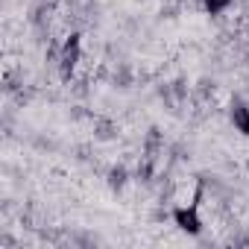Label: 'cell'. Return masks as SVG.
Returning <instances> with one entry per match:
<instances>
[{
    "label": "cell",
    "mask_w": 249,
    "mask_h": 249,
    "mask_svg": "<svg viewBox=\"0 0 249 249\" xmlns=\"http://www.w3.org/2000/svg\"><path fill=\"white\" fill-rule=\"evenodd\" d=\"M170 217H173V223H176L182 231H188V234H199L202 226H205V220H202V214H199V205H176V208L170 211Z\"/></svg>",
    "instance_id": "1"
},
{
    "label": "cell",
    "mask_w": 249,
    "mask_h": 249,
    "mask_svg": "<svg viewBox=\"0 0 249 249\" xmlns=\"http://www.w3.org/2000/svg\"><path fill=\"white\" fill-rule=\"evenodd\" d=\"M231 123H234V129L237 132H243V135H249V106L243 103V100H231Z\"/></svg>",
    "instance_id": "2"
},
{
    "label": "cell",
    "mask_w": 249,
    "mask_h": 249,
    "mask_svg": "<svg viewBox=\"0 0 249 249\" xmlns=\"http://www.w3.org/2000/svg\"><path fill=\"white\" fill-rule=\"evenodd\" d=\"M202 6H205V12H211V15H223V12H229V9L234 6V0H202Z\"/></svg>",
    "instance_id": "3"
}]
</instances>
